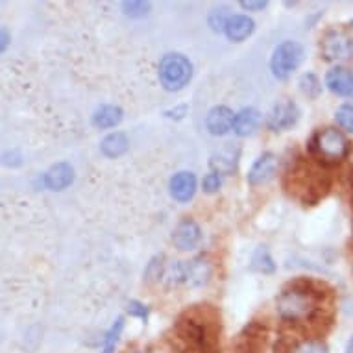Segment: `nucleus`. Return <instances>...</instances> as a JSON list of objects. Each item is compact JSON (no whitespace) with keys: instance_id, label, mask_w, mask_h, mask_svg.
Returning <instances> with one entry per match:
<instances>
[{"instance_id":"nucleus-1","label":"nucleus","mask_w":353,"mask_h":353,"mask_svg":"<svg viewBox=\"0 0 353 353\" xmlns=\"http://www.w3.org/2000/svg\"><path fill=\"white\" fill-rule=\"evenodd\" d=\"M172 346L176 353H214L216 336L213 325L200 319V314L187 313L174 327Z\"/></svg>"},{"instance_id":"nucleus-2","label":"nucleus","mask_w":353,"mask_h":353,"mask_svg":"<svg viewBox=\"0 0 353 353\" xmlns=\"http://www.w3.org/2000/svg\"><path fill=\"white\" fill-rule=\"evenodd\" d=\"M319 311V296L303 285L285 289L278 296V313L289 322H307Z\"/></svg>"},{"instance_id":"nucleus-3","label":"nucleus","mask_w":353,"mask_h":353,"mask_svg":"<svg viewBox=\"0 0 353 353\" xmlns=\"http://www.w3.org/2000/svg\"><path fill=\"white\" fill-rule=\"evenodd\" d=\"M311 150L325 161H341L350 154V143L335 128L320 130L311 141Z\"/></svg>"},{"instance_id":"nucleus-4","label":"nucleus","mask_w":353,"mask_h":353,"mask_svg":"<svg viewBox=\"0 0 353 353\" xmlns=\"http://www.w3.org/2000/svg\"><path fill=\"white\" fill-rule=\"evenodd\" d=\"M192 65L181 54H168L159 63V78L168 91H178L191 80Z\"/></svg>"},{"instance_id":"nucleus-5","label":"nucleus","mask_w":353,"mask_h":353,"mask_svg":"<svg viewBox=\"0 0 353 353\" xmlns=\"http://www.w3.org/2000/svg\"><path fill=\"white\" fill-rule=\"evenodd\" d=\"M303 59V48L294 43V41H285L281 43L276 50H274L272 56V72L274 76L278 78H287V76L292 72V70L298 69V65L301 63Z\"/></svg>"},{"instance_id":"nucleus-6","label":"nucleus","mask_w":353,"mask_h":353,"mask_svg":"<svg viewBox=\"0 0 353 353\" xmlns=\"http://www.w3.org/2000/svg\"><path fill=\"white\" fill-rule=\"evenodd\" d=\"M322 56L327 61H347L353 56V39L342 30H331L322 39Z\"/></svg>"},{"instance_id":"nucleus-7","label":"nucleus","mask_w":353,"mask_h":353,"mask_svg":"<svg viewBox=\"0 0 353 353\" xmlns=\"http://www.w3.org/2000/svg\"><path fill=\"white\" fill-rule=\"evenodd\" d=\"M325 85L331 93L353 99V72L344 67H335L325 74Z\"/></svg>"},{"instance_id":"nucleus-8","label":"nucleus","mask_w":353,"mask_h":353,"mask_svg":"<svg viewBox=\"0 0 353 353\" xmlns=\"http://www.w3.org/2000/svg\"><path fill=\"white\" fill-rule=\"evenodd\" d=\"M174 244L178 246L180 250L187 252V250H194L202 241V232L198 228L196 222L192 220H183L178 224V228L174 230L172 235Z\"/></svg>"},{"instance_id":"nucleus-9","label":"nucleus","mask_w":353,"mask_h":353,"mask_svg":"<svg viewBox=\"0 0 353 353\" xmlns=\"http://www.w3.org/2000/svg\"><path fill=\"white\" fill-rule=\"evenodd\" d=\"M276 170H278V157L274 154H263L250 170L248 181L252 185H263L272 180L276 176Z\"/></svg>"},{"instance_id":"nucleus-10","label":"nucleus","mask_w":353,"mask_h":353,"mask_svg":"<svg viewBox=\"0 0 353 353\" xmlns=\"http://www.w3.org/2000/svg\"><path fill=\"white\" fill-rule=\"evenodd\" d=\"M298 121V108L292 102H279L278 105H274V110L268 115V128L270 130H287L294 122Z\"/></svg>"},{"instance_id":"nucleus-11","label":"nucleus","mask_w":353,"mask_h":353,"mask_svg":"<svg viewBox=\"0 0 353 353\" xmlns=\"http://www.w3.org/2000/svg\"><path fill=\"white\" fill-rule=\"evenodd\" d=\"M265 342H267V331L261 330V325L252 324L239 339L237 353H261Z\"/></svg>"},{"instance_id":"nucleus-12","label":"nucleus","mask_w":353,"mask_h":353,"mask_svg":"<svg viewBox=\"0 0 353 353\" xmlns=\"http://www.w3.org/2000/svg\"><path fill=\"white\" fill-rule=\"evenodd\" d=\"M233 122H235L233 111L230 108L220 105V108H214V110L209 111L205 124H208V130L213 135H224L232 130Z\"/></svg>"},{"instance_id":"nucleus-13","label":"nucleus","mask_w":353,"mask_h":353,"mask_svg":"<svg viewBox=\"0 0 353 353\" xmlns=\"http://www.w3.org/2000/svg\"><path fill=\"white\" fill-rule=\"evenodd\" d=\"M196 191V178L191 172H178L170 180V192L178 202H189Z\"/></svg>"},{"instance_id":"nucleus-14","label":"nucleus","mask_w":353,"mask_h":353,"mask_svg":"<svg viewBox=\"0 0 353 353\" xmlns=\"http://www.w3.org/2000/svg\"><path fill=\"white\" fill-rule=\"evenodd\" d=\"M239 161V148L233 145H228L220 148L213 157H211V168L216 174H232L235 172Z\"/></svg>"},{"instance_id":"nucleus-15","label":"nucleus","mask_w":353,"mask_h":353,"mask_svg":"<svg viewBox=\"0 0 353 353\" xmlns=\"http://www.w3.org/2000/svg\"><path fill=\"white\" fill-rule=\"evenodd\" d=\"M74 180V170L70 165L67 163H58V165H54L50 170L45 176V183H47L48 189H52V191H61L67 185H70Z\"/></svg>"},{"instance_id":"nucleus-16","label":"nucleus","mask_w":353,"mask_h":353,"mask_svg":"<svg viewBox=\"0 0 353 353\" xmlns=\"http://www.w3.org/2000/svg\"><path fill=\"white\" fill-rule=\"evenodd\" d=\"M261 122L259 111L254 110V108H246V110L239 111L235 115V122H233V132L241 137H246V135H252L257 130Z\"/></svg>"},{"instance_id":"nucleus-17","label":"nucleus","mask_w":353,"mask_h":353,"mask_svg":"<svg viewBox=\"0 0 353 353\" xmlns=\"http://www.w3.org/2000/svg\"><path fill=\"white\" fill-rule=\"evenodd\" d=\"M209 276H211V265L203 257H196L185 265V283L192 285V287L203 285Z\"/></svg>"},{"instance_id":"nucleus-18","label":"nucleus","mask_w":353,"mask_h":353,"mask_svg":"<svg viewBox=\"0 0 353 353\" xmlns=\"http://www.w3.org/2000/svg\"><path fill=\"white\" fill-rule=\"evenodd\" d=\"M254 32V21L246 15H233L226 26V34L232 41H244Z\"/></svg>"},{"instance_id":"nucleus-19","label":"nucleus","mask_w":353,"mask_h":353,"mask_svg":"<svg viewBox=\"0 0 353 353\" xmlns=\"http://www.w3.org/2000/svg\"><path fill=\"white\" fill-rule=\"evenodd\" d=\"M128 150V139L124 134H111L102 141V152L108 157H119Z\"/></svg>"},{"instance_id":"nucleus-20","label":"nucleus","mask_w":353,"mask_h":353,"mask_svg":"<svg viewBox=\"0 0 353 353\" xmlns=\"http://www.w3.org/2000/svg\"><path fill=\"white\" fill-rule=\"evenodd\" d=\"M94 124L99 128H113L122 121V111L121 108L115 105H104L94 113Z\"/></svg>"},{"instance_id":"nucleus-21","label":"nucleus","mask_w":353,"mask_h":353,"mask_svg":"<svg viewBox=\"0 0 353 353\" xmlns=\"http://www.w3.org/2000/svg\"><path fill=\"white\" fill-rule=\"evenodd\" d=\"M252 267L255 270H259L263 274H268V272H274V263H272V257L268 254L265 248H259L255 252L254 255V261H252Z\"/></svg>"},{"instance_id":"nucleus-22","label":"nucleus","mask_w":353,"mask_h":353,"mask_svg":"<svg viewBox=\"0 0 353 353\" xmlns=\"http://www.w3.org/2000/svg\"><path fill=\"white\" fill-rule=\"evenodd\" d=\"M301 91L309 97V99H316L320 94V81L314 74H305L300 80Z\"/></svg>"},{"instance_id":"nucleus-23","label":"nucleus","mask_w":353,"mask_h":353,"mask_svg":"<svg viewBox=\"0 0 353 353\" xmlns=\"http://www.w3.org/2000/svg\"><path fill=\"white\" fill-rule=\"evenodd\" d=\"M335 119L341 124V128H344L346 132H352L353 134V105H341L336 110Z\"/></svg>"},{"instance_id":"nucleus-24","label":"nucleus","mask_w":353,"mask_h":353,"mask_svg":"<svg viewBox=\"0 0 353 353\" xmlns=\"http://www.w3.org/2000/svg\"><path fill=\"white\" fill-rule=\"evenodd\" d=\"M230 15H228L226 8H220V10H213L211 15H209V24H211V28L213 30H226L228 23H230Z\"/></svg>"},{"instance_id":"nucleus-25","label":"nucleus","mask_w":353,"mask_h":353,"mask_svg":"<svg viewBox=\"0 0 353 353\" xmlns=\"http://www.w3.org/2000/svg\"><path fill=\"white\" fill-rule=\"evenodd\" d=\"M290 353H327V347L322 342L316 341H303L300 344H296Z\"/></svg>"},{"instance_id":"nucleus-26","label":"nucleus","mask_w":353,"mask_h":353,"mask_svg":"<svg viewBox=\"0 0 353 353\" xmlns=\"http://www.w3.org/2000/svg\"><path fill=\"white\" fill-rule=\"evenodd\" d=\"M122 319H119L115 322V325L111 327V331L108 333V336H105L104 341V353H113V350H115V344L117 341H119V335H121L122 331Z\"/></svg>"},{"instance_id":"nucleus-27","label":"nucleus","mask_w":353,"mask_h":353,"mask_svg":"<svg viewBox=\"0 0 353 353\" xmlns=\"http://www.w3.org/2000/svg\"><path fill=\"white\" fill-rule=\"evenodd\" d=\"M124 10H126V15H132V17H141V15H145L148 12V4L145 2H124L122 4Z\"/></svg>"},{"instance_id":"nucleus-28","label":"nucleus","mask_w":353,"mask_h":353,"mask_svg":"<svg viewBox=\"0 0 353 353\" xmlns=\"http://www.w3.org/2000/svg\"><path fill=\"white\" fill-rule=\"evenodd\" d=\"M222 185V180H220L219 174H208L205 178H203V191L209 192V194H213L216 192Z\"/></svg>"},{"instance_id":"nucleus-29","label":"nucleus","mask_w":353,"mask_h":353,"mask_svg":"<svg viewBox=\"0 0 353 353\" xmlns=\"http://www.w3.org/2000/svg\"><path fill=\"white\" fill-rule=\"evenodd\" d=\"M130 314H134V316H141L143 320H146V316H148V311H146L145 305H141V303H137V301H132V303H130Z\"/></svg>"},{"instance_id":"nucleus-30","label":"nucleus","mask_w":353,"mask_h":353,"mask_svg":"<svg viewBox=\"0 0 353 353\" xmlns=\"http://www.w3.org/2000/svg\"><path fill=\"white\" fill-rule=\"evenodd\" d=\"M268 2H265V0H243L241 2V6L244 8V10H263V8H267Z\"/></svg>"},{"instance_id":"nucleus-31","label":"nucleus","mask_w":353,"mask_h":353,"mask_svg":"<svg viewBox=\"0 0 353 353\" xmlns=\"http://www.w3.org/2000/svg\"><path fill=\"white\" fill-rule=\"evenodd\" d=\"M8 45V34H6V30H2V50L6 48Z\"/></svg>"},{"instance_id":"nucleus-32","label":"nucleus","mask_w":353,"mask_h":353,"mask_svg":"<svg viewBox=\"0 0 353 353\" xmlns=\"http://www.w3.org/2000/svg\"><path fill=\"white\" fill-rule=\"evenodd\" d=\"M344 353H353V336H352V339H350V341H347L346 352H344Z\"/></svg>"}]
</instances>
